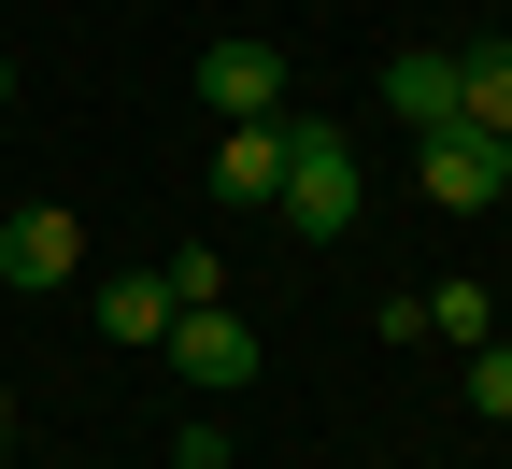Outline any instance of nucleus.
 I'll return each mask as SVG.
<instances>
[{
    "instance_id": "1",
    "label": "nucleus",
    "mask_w": 512,
    "mask_h": 469,
    "mask_svg": "<svg viewBox=\"0 0 512 469\" xmlns=\"http://www.w3.org/2000/svg\"><path fill=\"white\" fill-rule=\"evenodd\" d=\"M356 199H370L356 143H342V128H313V114H285V185H271V214H285L299 242H342V228H356Z\"/></svg>"
},
{
    "instance_id": "2",
    "label": "nucleus",
    "mask_w": 512,
    "mask_h": 469,
    "mask_svg": "<svg viewBox=\"0 0 512 469\" xmlns=\"http://www.w3.org/2000/svg\"><path fill=\"white\" fill-rule=\"evenodd\" d=\"M157 356L185 370V398H242V384H256V356H271V342H256V327H242L228 299H200V313H171V327H157Z\"/></svg>"
},
{
    "instance_id": "3",
    "label": "nucleus",
    "mask_w": 512,
    "mask_h": 469,
    "mask_svg": "<svg viewBox=\"0 0 512 469\" xmlns=\"http://www.w3.org/2000/svg\"><path fill=\"white\" fill-rule=\"evenodd\" d=\"M200 114H214V128H242V114H285V43H256V29L200 43Z\"/></svg>"
},
{
    "instance_id": "4",
    "label": "nucleus",
    "mask_w": 512,
    "mask_h": 469,
    "mask_svg": "<svg viewBox=\"0 0 512 469\" xmlns=\"http://www.w3.org/2000/svg\"><path fill=\"white\" fill-rule=\"evenodd\" d=\"M72 271H86V228L57 214V199H29V214H0V285H15V299H57Z\"/></svg>"
},
{
    "instance_id": "5",
    "label": "nucleus",
    "mask_w": 512,
    "mask_h": 469,
    "mask_svg": "<svg viewBox=\"0 0 512 469\" xmlns=\"http://www.w3.org/2000/svg\"><path fill=\"white\" fill-rule=\"evenodd\" d=\"M413 171H427L441 214H498V143L484 128H413Z\"/></svg>"
},
{
    "instance_id": "6",
    "label": "nucleus",
    "mask_w": 512,
    "mask_h": 469,
    "mask_svg": "<svg viewBox=\"0 0 512 469\" xmlns=\"http://www.w3.org/2000/svg\"><path fill=\"white\" fill-rule=\"evenodd\" d=\"M271 185H285V114L214 128V199H228V214H271Z\"/></svg>"
},
{
    "instance_id": "7",
    "label": "nucleus",
    "mask_w": 512,
    "mask_h": 469,
    "mask_svg": "<svg viewBox=\"0 0 512 469\" xmlns=\"http://www.w3.org/2000/svg\"><path fill=\"white\" fill-rule=\"evenodd\" d=\"M384 114L456 128V43H399V57H384Z\"/></svg>"
},
{
    "instance_id": "8",
    "label": "nucleus",
    "mask_w": 512,
    "mask_h": 469,
    "mask_svg": "<svg viewBox=\"0 0 512 469\" xmlns=\"http://www.w3.org/2000/svg\"><path fill=\"white\" fill-rule=\"evenodd\" d=\"M456 128H512V43H456Z\"/></svg>"
},
{
    "instance_id": "9",
    "label": "nucleus",
    "mask_w": 512,
    "mask_h": 469,
    "mask_svg": "<svg viewBox=\"0 0 512 469\" xmlns=\"http://www.w3.org/2000/svg\"><path fill=\"white\" fill-rule=\"evenodd\" d=\"M157 327H171V285H157V271H114V285H100V342H143V356H157Z\"/></svg>"
},
{
    "instance_id": "10",
    "label": "nucleus",
    "mask_w": 512,
    "mask_h": 469,
    "mask_svg": "<svg viewBox=\"0 0 512 469\" xmlns=\"http://www.w3.org/2000/svg\"><path fill=\"white\" fill-rule=\"evenodd\" d=\"M157 285H171V313H200V299H228V256H214V242H171Z\"/></svg>"
},
{
    "instance_id": "11",
    "label": "nucleus",
    "mask_w": 512,
    "mask_h": 469,
    "mask_svg": "<svg viewBox=\"0 0 512 469\" xmlns=\"http://www.w3.org/2000/svg\"><path fill=\"white\" fill-rule=\"evenodd\" d=\"M427 327H441V342H484L498 299H484V285H427Z\"/></svg>"
},
{
    "instance_id": "12",
    "label": "nucleus",
    "mask_w": 512,
    "mask_h": 469,
    "mask_svg": "<svg viewBox=\"0 0 512 469\" xmlns=\"http://www.w3.org/2000/svg\"><path fill=\"white\" fill-rule=\"evenodd\" d=\"M470 413L512 427V342H470Z\"/></svg>"
},
{
    "instance_id": "13",
    "label": "nucleus",
    "mask_w": 512,
    "mask_h": 469,
    "mask_svg": "<svg viewBox=\"0 0 512 469\" xmlns=\"http://www.w3.org/2000/svg\"><path fill=\"white\" fill-rule=\"evenodd\" d=\"M498 199H512V128H498Z\"/></svg>"
},
{
    "instance_id": "14",
    "label": "nucleus",
    "mask_w": 512,
    "mask_h": 469,
    "mask_svg": "<svg viewBox=\"0 0 512 469\" xmlns=\"http://www.w3.org/2000/svg\"><path fill=\"white\" fill-rule=\"evenodd\" d=\"M0 114H15V57H0Z\"/></svg>"
},
{
    "instance_id": "15",
    "label": "nucleus",
    "mask_w": 512,
    "mask_h": 469,
    "mask_svg": "<svg viewBox=\"0 0 512 469\" xmlns=\"http://www.w3.org/2000/svg\"><path fill=\"white\" fill-rule=\"evenodd\" d=\"M0 441H15V398H0ZM0 469H15V455H0Z\"/></svg>"
},
{
    "instance_id": "16",
    "label": "nucleus",
    "mask_w": 512,
    "mask_h": 469,
    "mask_svg": "<svg viewBox=\"0 0 512 469\" xmlns=\"http://www.w3.org/2000/svg\"><path fill=\"white\" fill-rule=\"evenodd\" d=\"M185 469H228V455H185Z\"/></svg>"
}]
</instances>
